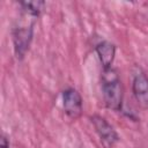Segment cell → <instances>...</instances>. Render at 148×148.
Masks as SVG:
<instances>
[{
  "label": "cell",
  "mask_w": 148,
  "mask_h": 148,
  "mask_svg": "<svg viewBox=\"0 0 148 148\" xmlns=\"http://www.w3.org/2000/svg\"><path fill=\"white\" fill-rule=\"evenodd\" d=\"M101 82L105 106L113 111H120L123 108L124 88L118 72L113 67L104 68L102 72Z\"/></svg>",
  "instance_id": "6da1fadb"
},
{
  "label": "cell",
  "mask_w": 148,
  "mask_h": 148,
  "mask_svg": "<svg viewBox=\"0 0 148 148\" xmlns=\"http://www.w3.org/2000/svg\"><path fill=\"white\" fill-rule=\"evenodd\" d=\"M37 17L31 16L24 12H21V16L13 28V46L14 53L18 60H22L29 51L32 37L34 27Z\"/></svg>",
  "instance_id": "7a4b0ae2"
},
{
  "label": "cell",
  "mask_w": 148,
  "mask_h": 148,
  "mask_svg": "<svg viewBox=\"0 0 148 148\" xmlns=\"http://www.w3.org/2000/svg\"><path fill=\"white\" fill-rule=\"evenodd\" d=\"M91 124L94 125V128L102 142V145L105 148H113L116 143L119 141V135L113 128V126L102 116L94 114L91 118Z\"/></svg>",
  "instance_id": "3957f363"
},
{
  "label": "cell",
  "mask_w": 148,
  "mask_h": 148,
  "mask_svg": "<svg viewBox=\"0 0 148 148\" xmlns=\"http://www.w3.org/2000/svg\"><path fill=\"white\" fill-rule=\"evenodd\" d=\"M62 109L68 118L75 120L81 117L83 102L80 92L74 88H67L62 91Z\"/></svg>",
  "instance_id": "277c9868"
},
{
  "label": "cell",
  "mask_w": 148,
  "mask_h": 148,
  "mask_svg": "<svg viewBox=\"0 0 148 148\" xmlns=\"http://www.w3.org/2000/svg\"><path fill=\"white\" fill-rule=\"evenodd\" d=\"M132 91L138 104L148 108V75L141 69L136 71L132 80Z\"/></svg>",
  "instance_id": "5b68a950"
},
{
  "label": "cell",
  "mask_w": 148,
  "mask_h": 148,
  "mask_svg": "<svg viewBox=\"0 0 148 148\" xmlns=\"http://www.w3.org/2000/svg\"><path fill=\"white\" fill-rule=\"evenodd\" d=\"M96 53L98 56V59L102 64L103 69L104 68H110L112 67L114 57H116V46L111 42L108 40H102L96 44L95 46Z\"/></svg>",
  "instance_id": "8992f818"
},
{
  "label": "cell",
  "mask_w": 148,
  "mask_h": 148,
  "mask_svg": "<svg viewBox=\"0 0 148 148\" xmlns=\"http://www.w3.org/2000/svg\"><path fill=\"white\" fill-rule=\"evenodd\" d=\"M20 6H21V12H24L38 18L45 7V2L44 1H22L20 2Z\"/></svg>",
  "instance_id": "52a82bcc"
},
{
  "label": "cell",
  "mask_w": 148,
  "mask_h": 148,
  "mask_svg": "<svg viewBox=\"0 0 148 148\" xmlns=\"http://www.w3.org/2000/svg\"><path fill=\"white\" fill-rule=\"evenodd\" d=\"M0 148H9V142H8V140H7V138L5 135H2V138H1Z\"/></svg>",
  "instance_id": "ba28073f"
}]
</instances>
